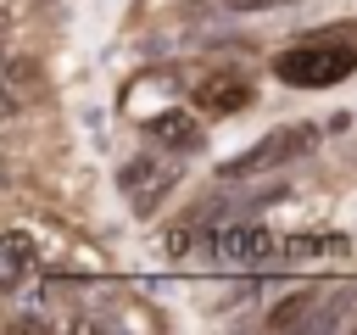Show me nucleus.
I'll return each mask as SVG.
<instances>
[{
    "label": "nucleus",
    "instance_id": "f257e3e1",
    "mask_svg": "<svg viewBox=\"0 0 357 335\" xmlns=\"http://www.w3.org/2000/svg\"><path fill=\"white\" fill-rule=\"evenodd\" d=\"M351 67H357V22H340L324 39H301L273 56V78H284L290 89H329Z\"/></svg>",
    "mask_w": 357,
    "mask_h": 335
},
{
    "label": "nucleus",
    "instance_id": "f03ea898",
    "mask_svg": "<svg viewBox=\"0 0 357 335\" xmlns=\"http://www.w3.org/2000/svg\"><path fill=\"white\" fill-rule=\"evenodd\" d=\"M312 145H318V123H284V128H273L268 140H257L251 151H240L234 162H223L218 173H223V179H251V173H268V168H284V162L307 156Z\"/></svg>",
    "mask_w": 357,
    "mask_h": 335
},
{
    "label": "nucleus",
    "instance_id": "7ed1b4c3",
    "mask_svg": "<svg viewBox=\"0 0 357 335\" xmlns=\"http://www.w3.org/2000/svg\"><path fill=\"white\" fill-rule=\"evenodd\" d=\"M173 184H178V168H167V162L151 156V151H139V156H128V162L117 168V190H123V201H128L134 212H156V207L173 195Z\"/></svg>",
    "mask_w": 357,
    "mask_h": 335
},
{
    "label": "nucleus",
    "instance_id": "20e7f679",
    "mask_svg": "<svg viewBox=\"0 0 357 335\" xmlns=\"http://www.w3.org/2000/svg\"><path fill=\"white\" fill-rule=\"evenodd\" d=\"M279 246H284V240H279L273 229H262V223H223V229L212 234V251H218L223 262H268Z\"/></svg>",
    "mask_w": 357,
    "mask_h": 335
},
{
    "label": "nucleus",
    "instance_id": "39448f33",
    "mask_svg": "<svg viewBox=\"0 0 357 335\" xmlns=\"http://www.w3.org/2000/svg\"><path fill=\"white\" fill-rule=\"evenodd\" d=\"M145 134L156 140V145H167V151H201V123L190 117V112H178V106H167V112H156V117H145Z\"/></svg>",
    "mask_w": 357,
    "mask_h": 335
},
{
    "label": "nucleus",
    "instance_id": "423d86ee",
    "mask_svg": "<svg viewBox=\"0 0 357 335\" xmlns=\"http://www.w3.org/2000/svg\"><path fill=\"white\" fill-rule=\"evenodd\" d=\"M33 262H39L33 234H28V229H6V240H0V290L11 296V290L33 274Z\"/></svg>",
    "mask_w": 357,
    "mask_h": 335
},
{
    "label": "nucleus",
    "instance_id": "0eeeda50",
    "mask_svg": "<svg viewBox=\"0 0 357 335\" xmlns=\"http://www.w3.org/2000/svg\"><path fill=\"white\" fill-rule=\"evenodd\" d=\"M195 100L206 106V112H245L251 106V84H240V78H206L201 89H195Z\"/></svg>",
    "mask_w": 357,
    "mask_h": 335
},
{
    "label": "nucleus",
    "instance_id": "6e6552de",
    "mask_svg": "<svg viewBox=\"0 0 357 335\" xmlns=\"http://www.w3.org/2000/svg\"><path fill=\"white\" fill-rule=\"evenodd\" d=\"M312 313H318V296H312V290H296V296H284V302L268 313V329H296V324H312Z\"/></svg>",
    "mask_w": 357,
    "mask_h": 335
},
{
    "label": "nucleus",
    "instance_id": "1a4fd4ad",
    "mask_svg": "<svg viewBox=\"0 0 357 335\" xmlns=\"http://www.w3.org/2000/svg\"><path fill=\"white\" fill-rule=\"evenodd\" d=\"M351 307H357V285H340V290H329V302L312 313V324H318V329H335V324H346Z\"/></svg>",
    "mask_w": 357,
    "mask_h": 335
},
{
    "label": "nucleus",
    "instance_id": "9d476101",
    "mask_svg": "<svg viewBox=\"0 0 357 335\" xmlns=\"http://www.w3.org/2000/svg\"><path fill=\"white\" fill-rule=\"evenodd\" d=\"M279 251H290V257L301 262V257H318V251H346V240H340V234H290Z\"/></svg>",
    "mask_w": 357,
    "mask_h": 335
},
{
    "label": "nucleus",
    "instance_id": "9b49d317",
    "mask_svg": "<svg viewBox=\"0 0 357 335\" xmlns=\"http://www.w3.org/2000/svg\"><path fill=\"white\" fill-rule=\"evenodd\" d=\"M6 73H11V78H6V89H11V95H28V89L39 84V78H33V61H28V56H11V67H6Z\"/></svg>",
    "mask_w": 357,
    "mask_h": 335
},
{
    "label": "nucleus",
    "instance_id": "f8f14e48",
    "mask_svg": "<svg viewBox=\"0 0 357 335\" xmlns=\"http://www.w3.org/2000/svg\"><path fill=\"white\" fill-rule=\"evenodd\" d=\"M223 6H229V11H245V17H251V11H284V6H296V0H223Z\"/></svg>",
    "mask_w": 357,
    "mask_h": 335
},
{
    "label": "nucleus",
    "instance_id": "ddd939ff",
    "mask_svg": "<svg viewBox=\"0 0 357 335\" xmlns=\"http://www.w3.org/2000/svg\"><path fill=\"white\" fill-rule=\"evenodd\" d=\"M190 246H195V223H184V229H173V234H167V251H173V257H184Z\"/></svg>",
    "mask_w": 357,
    "mask_h": 335
}]
</instances>
